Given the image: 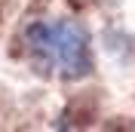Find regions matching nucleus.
<instances>
[{
  "mask_svg": "<svg viewBox=\"0 0 135 132\" xmlns=\"http://www.w3.org/2000/svg\"><path fill=\"white\" fill-rule=\"evenodd\" d=\"M22 43L31 65L40 74H59L65 80H83L92 74V43L74 18H40L22 31Z\"/></svg>",
  "mask_w": 135,
  "mask_h": 132,
  "instance_id": "obj_1",
  "label": "nucleus"
}]
</instances>
